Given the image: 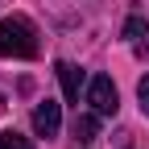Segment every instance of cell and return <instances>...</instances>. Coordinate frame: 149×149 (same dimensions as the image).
<instances>
[{
    "mask_svg": "<svg viewBox=\"0 0 149 149\" xmlns=\"http://www.w3.org/2000/svg\"><path fill=\"white\" fill-rule=\"evenodd\" d=\"M0 58H37V29L25 17L0 21Z\"/></svg>",
    "mask_w": 149,
    "mask_h": 149,
    "instance_id": "cell-1",
    "label": "cell"
},
{
    "mask_svg": "<svg viewBox=\"0 0 149 149\" xmlns=\"http://www.w3.org/2000/svg\"><path fill=\"white\" fill-rule=\"evenodd\" d=\"M87 104L95 108V116H116V108H120L116 83H112L108 74H95V79L87 83Z\"/></svg>",
    "mask_w": 149,
    "mask_h": 149,
    "instance_id": "cell-2",
    "label": "cell"
},
{
    "mask_svg": "<svg viewBox=\"0 0 149 149\" xmlns=\"http://www.w3.org/2000/svg\"><path fill=\"white\" fill-rule=\"evenodd\" d=\"M58 124H62V108L58 104H54V100H42V104H37L33 108V133L37 137H58Z\"/></svg>",
    "mask_w": 149,
    "mask_h": 149,
    "instance_id": "cell-3",
    "label": "cell"
},
{
    "mask_svg": "<svg viewBox=\"0 0 149 149\" xmlns=\"http://www.w3.org/2000/svg\"><path fill=\"white\" fill-rule=\"evenodd\" d=\"M58 79H62V95L70 104H79V87H83V70L74 62H58Z\"/></svg>",
    "mask_w": 149,
    "mask_h": 149,
    "instance_id": "cell-4",
    "label": "cell"
},
{
    "mask_svg": "<svg viewBox=\"0 0 149 149\" xmlns=\"http://www.w3.org/2000/svg\"><path fill=\"white\" fill-rule=\"evenodd\" d=\"M70 137L79 141V145H91V141L100 137V120L87 116V112H83V116H74V120H70Z\"/></svg>",
    "mask_w": 149,
    "mask_h": 149,
    "instance_id": "cell-5",
    "label": "cell"
},
{
    "mask_svg": "<svg viewBox=\"0 0 149 149\" xmlns=\"http://www.w3.org/2000/svg\"><path fill=\"white\" fill-rule=\"evenodd\" d=\"M0 149H33V141L21 137L17 128H8V133H0Z\"/></svg>",
    "mask_w": 149,
    "mask_h": 149,
    "instance_id": "cell-6",
    "label": "cell"
},
{
    "mask_svg": "<svg viewBox=\"0 0 149 149\" xmlns=\"http://www.w3.org/2000/svg\"><path fill=\"white\" fill-rule=\"evenodd\" d=\"M137 100H141V112L149 116V74H145L141 83H137Z\"/></svg>",
    "mask_w": 149,
    "mask_h": 149,
    "instance_id": "cell-7",
    "label": "cell"
},
{
    "mask_svg": "<svg viewBox=\"0 0 149 149\" xmlns=\"http://www.w3.org/2000/svg\"><path fill=\"white\" fill-rule=\"evenodd\" d=\"M141 29H145V21H141V17H128V25H124V37H133V42H137V37H141Z\"/></svg>",
    "mask_w": 149,
    "mask_h": 149,
    "instance_id": "cell-8",
    "label": "cell"
},
{
    "mask_svg": "<svg viewBox=\"0 0 149 149\" xmlns=\"http://www.w3.org/2000/svg\"><path fill=\"white\" fill-rule=\"evenodd\" d=\"M137 54L149 62V25H145V29H141V37H137Z\"/></svg>",
    "mask_w": 149,
    "mask_h": 149,
    "instance_id": "cell-9",
    "label": "cell"
}]
</instances>
